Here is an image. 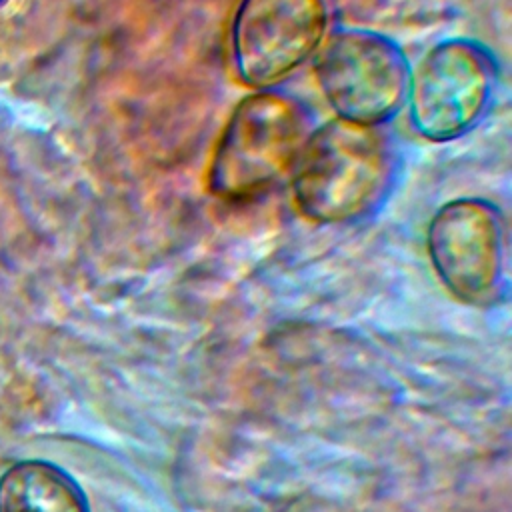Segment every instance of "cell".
<instances>
[{
    "label": "cell",
    "instance_id": "6da1fadb",
    "mask_svg": "<svg viewBox=\"0 0 512 512\" xmlns=\"http://www.w3.org/2000/svg\"><path fill=\"white\" fill-rule=\"evenodd\" d=\"M290 174L306 220L344 224L382 202L394 178V150L380 126L334 118L308 134Z\"/></svg>",
    "mask_w": 512,
    "mask_h": 512
},
{
    "label": "cell",
    "instance_id": "7a4b0ae2",
    "mask_svg": "<svg viewBox=\"0 0 512 512\" xmlns=\"http://www.w3.org/2000/svg\"><path fill=\"white\" fill-rule=\"evenodd\" d=\"M308 134V112L292 94L264 88L246 96L214 148L208 190L230 202L264 194L292 172Z\"/></svg>",
    "mask_w": 512,
    "mask_h": 512
},
{
    "label": "cell",
    "instance_id": "3957f363",
    "mask_svg": "<svg viewBox=\"0 0 512 512\" xmlns=\"http://www.w3.org/2000/svg\"><path fill=\"white\" fill-rule=\"evenodd\" d=\"M316 80L338 118L382 126L406 102L410 66L388 36L346 28L324 42L316 58Z\"/></svg>",
    "mask_w": 512,
    "mask_h": 512
},
{
    "label": "cell",
    "instance_id": "277c9868",
    "mask_svg": "<svg viewBox=\"0 0 512 512\" xmlns=\"http://www.w3.org/2000/svg\"><path fill=\"white\" fill-rule=\"evenodd\" d=\"M426 246L446 290L468 306H492L506 292V226L480 198H456L430 218Z\"/></svg>",
    "mask_w": 512,
    "mask_h": 512
},
{
    "label": "cell",
    "instance_id": "5b68a950",
    "mask_svg": "<svg viewBox=\"0 0 512 512\" xmlns=\"http://www.w3.org/2000/svg\"><path fill=\"white\" fill-rule=\"evenodd\" d=\"M496 64L474 40L436 44L410 72L408 104L414 130L430 142H448L468 132L490 106Z\"/></svg>",
    "mask_w": 512,
    "mask_h": 512
},
{
    "label": "cell",
    "instance_id": "8992f818",
    "mask_svg": "<svg viewBox=\"0 0 512 512\" xmlns=\"http://www.w3.org/2000/svg\"><path fill=\"white\" fill-rule=\"evenodd\" d=\"M326 28V0H240L230 26L238 78L256 90L270 88L318 50Z\"/></svg>",
    "mask_w": 512,
    "mask_h": 512
},
{
    "label": "cell",
    "instance_id": "52a82bcc",
    "mask_svg": "<svg viewBox=\"0 0 512 512\" xmlns=\"http://www.w3.org/2000/svg\"><path fill=\"white\" fill-rule=\"evenodd\" d=\"M0 512H90V504L62 466L24 458L0 474Z\"/></svg>",
    "mask_w": 512,
    "mask_h": 512
},
{
    "label": "cell",
    "instance_id": "ba28073f",
    "mask_svg": "<svg viewBox=\"0 0 512 512\" xmlns=\"http://www.w3.org/2000/svg\"><path fill=\"white\" fill-rule=\"evenodd\" d=\"M4 2H6V0H0V6H2V4H4Z\"/></svg>",
    "mask_w": 512,
    "mask_h": 512
}]
</instances>
